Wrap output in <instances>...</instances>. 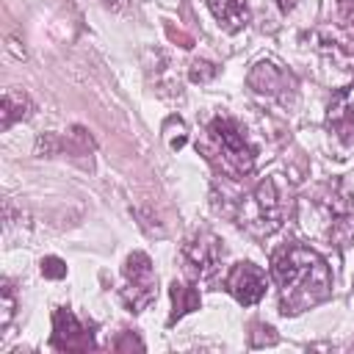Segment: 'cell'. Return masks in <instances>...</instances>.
<instances>
[{"instance_id": "cell-1", "label": "cell", "mask_w": 354, "mask_h": 354, "mask_svg": "<svg viewBox=\"0 0 354 354\" xmlns=\"http://www.w3.org/2000/svg\"><path fill=\"white\" fill-rule=\"evenodd\" d=\"M271 274L279 290L282 315H299L332 293V271L326 260L301 243H285L271 257Z\"/></svg>"}, {"instance_id": "cell-2", "label": "cell", "mask_w": 354, "mask_h": 354, "mask_svg": "<svg viewBox=\"0 0 354 354\" xmlns=\"http://www.w3.org/2000/svg\"><path fill=\"white\" fill-rule=\"evenodd\" d=\"M310 218H304V230L324 238L332 246L354 243V199L340 185L321 188L313 199L307 196Z\"/></svg>"}, {"instance_id": "cell-3", "label": "cell", "mask_w": 354, "mask_h": 354, "mask_svg": "<svg viewBox=\"0 0 354 354\" xmlns=\"http://www.w3.org/2000/svg\"><path fill=\"white\" fill-rule=\"evenodd\" d=\"M207 138L213 147V155H218V166L232 180L246 177L254 169V147L249 144L241 124L230 116H216L207 124Z\"/></svg>"}, {"instance_id": "cell-4", "label": "cell", "mask_w": 354, "mask_h": 354, "mask_svg": "<svg viewBox=\"0 0 354 354\" xmlns=\"http://www.w3.org/2000/svg\"><path fill=\"white\" fill-rule=\"evenodd\" d=\"M282 218H285V202H282L277 180L257 183L238 202V224L254 235H268L279 230Z\"/></svg>"}, {"instance_id": "cell-5", "label": "cell", "mask_w": 354, "mask_h": 354, "mask_svg": "<svg viewBox=\"0 0 354 354\" xmlns=\"http://www.w3.org/2000/svg\"><path fill=\"white\" fill-rule=\"evenodd\" d=\"M122 301L127 310L133 313H141L144 307H149L158 296V277H155V268H152V260L144 254V252H133L127 260H124V268H122Z\"/></svg>"}, {"instance_id": "cell-6", "label": "cell", "mask_w": 354, "mask_h": 354, "mask_svg": "<svg viewBox=\"0 0 354 354\" xmlns=\"http://www.w3.org/2000/svg\"><path fill=\"white\" fill-rule=\"evenodd\" d=\"M221 260H224V246L207 230L196 232L183 246V266L194 282H213L216 274L221 271Z\"/></svg>"}, {"instance_id": "cell-7", "label": "cell", "mask_w": 354, "mask_h": 354, "mask_svg": "<svg viewBox=\"0 0 354 354\" xmlns=\"http://www.w3.org/2000/svg\"><path fill=\"white\" fill-rule=\"evenodd\" d=\"M227 290L232 293L235 301L241 304H257L263 296H266V288H268V279H266V271L249 260L243 263H235L232 271L227 274Z\"/></svg>"}, {"instance_id": "cell-8", "label": "cell", "mask_w": 354, "mask_h": 354, "mask_svg": "<svg viewBox=\"0 0 354 354\" xmlns=\"http://www.w3.org/2000/svg\"><path fill=\"white\" fill-rule=\"evenodd\" d=\"M53 348H58V351H88V348H94L91 332L66 307H58L53 313Z\"/></svg>"}, {"instance_id": "cell-9", "label": "cell", "mask_w": 354, "mask_h": 354, "mask_svg": "<svg viewBox=\"0 0 354 354\" xmlns=\"http://www.w3.org/2000/svg\"><path fill=\"white\" fill-rule=\"evenodd\" d=\"M326 127L340 144H354V83L332 97L326 108Z\"/></svg>"}, {"instance_id": "cell-10", "label": "cell", "mask_w": 354, "mask_h": 354, "mask_svg": "<svg viewBox=\"0 0 354 354\" xmlns=\"http://www.w3.org/2000/svg\"><path fill=\"white\" fill-rule=\"evenodd\" d=\"M249 86L257 91V94H266V97H282L290 86H293V77L274 61H257L249 72Z\"/></svg>"}, {"instance_id": "cell-11", "label": "cell", "mask_w": 354, "mask_h": 354, "mask_svg": "<svg viewBox=\"0 0 354 354\" xmlns=\"http://www.w3.org/2000/svg\"><path fill=\"white\" fill-rule=\"evenodd\" d=\"M318 50L335 61L340 69H348L354 64V36L346 33L343 28H321L318 30Z\"/></svg>"}, {"instance_id": "cell-12", "label": "cell", "mask_w": 354, "mask_h": 354, "mask_svg": "<svg viewBox=\"0 0 354 354\" xmlns=\"http://www.w3.org/2000/svg\"><path fill=\"white\" fill-rule=\"evenodd\" d=\"M216 22L227 30V33H238L241 28H246L249 22V8L246 0H207Z\"/></svg>"}, {"instance_id": "cell-13", "label": "cell", "mask_w": 354, "mask_h": 354, "mask_svg": "<svg viewBox=\"0 0 354 354\" xmlns=\"http://www.w3.org/2000/svg\"><path fill=\"white\" fill-rule=\"evenodd\" d=\"M169 293H171V304H174L169 324H174L177 318H183V315H188V313H194V310H199V304H202L199 290L191 288V285H185V282H177V279H174L171 288H169Z\"/></svg>"}, {"instance_id": "cell-14", "label": "cell", "mask_w": 354, "mask_h": 354, "mask_svg": "<svg viewBox=\"0 0 354 354\" xmlns=\"http://www.w3.org/2000/svg\"><path fill=\"white\" fill-rule=\"evenodd\" d=\"M28 100L22 94H14V91H6L3 97V130H8L14 124V119H22L28 111Z\"/></svg>"}, {"instance_id": "cell-15", "label": "cell", "mask_w": 354, "mask_h": 354, "mask_svg": "<svg viewBox=\"0 0 354 354\" xmlns=\"http://www.w3.org/2000/svg\"><path fill=\"white\" fill-rule=\"evenodd\" d=\"M163 138H166V147H169L171 152L183 149V147H185V141H188V133H185L183 119L169 116V119H166V124H163Z\"/></svg>"}, {"instance_id": "cell-16", "label": "cell", "mask_w": 354, "mask_h": 354, "mask_svg": "<svg viewBox=\"0 0 354 354\" xmlns=\"http://www.w3.org/2000/svg\"><path fill=\"white\" fill-rule=\"evenodd\" d=\"M188 75H191L194 83H205V80H210V77L216 75V66H213L210 61H194Z\"/></svg>"}, {"instance_id": "cell-17", "label": "cell", "mask_w": 354, "mask_h": 354, "mask_svg": "<svg viewBox=\"0 0 354 354\" xmlns=\"http://www.w3.org/2000/svg\"><path fill=\"white\" fill-rule=\"evenodd\" d=\"M41 274L50 277V279H61V277H66V266H64L61 257H44L41 260Z\"/></svg>"}, {"instance_id": "cell-18", "label": "cell", "mask_w": 354, "mask_h": 354, "mask_svg": "<svg viewBox=\"0 0 354 354\" xmlns=\"http://www.w3.org/2000/svg\"><path fill=\"white\" fill-rule=\"evenodd\" d=\"M11 318H14V293H11V285L3 282V318H0V326L8 329Z\"/></svg>"}, {"instance_id": "cell-19", "label": "cell", "mask_w": 354, "mask_h": 354, "mask_svg": "<svg viewBox=\"0 0 354 354\" xmlns=\"http://www.w3.org/2000/svg\"><path fill=\"white\" fill-rule=\"evenodd\" d=\"M337 6H340V14L348 22H354V0H337Z\"/></svg>"}, {"instance_id": "cell-20", "label": "cell", "mask_w": 354, "mask_h": 354, "mask_svg": "<svg viewBox=\"0 0 354 354\" xmlns=\"http://www.w3.org/2000/svg\"><path fill=\"white\" fill-rule=\"evenodd\" d=\"M127 346H136V348H144V343H141V340H136V337H133V340H119V343H116V348H119V351H122V348H127Z\"/></svg>"}, {"instance_id": "cell-21", "label": "cell", "mask_w": 354, "mask_h": 354, "mask_svg": "<svg viewBox=\"0 0 354 354\" xmlns=\"http://www.w3.org/2000/svg\"><path fill=\"white\" fill-rule=\"evenodd\" d=\"M277 6H279V11H290L296 6V0H277Z\"/></svg>"}]
</instances>
